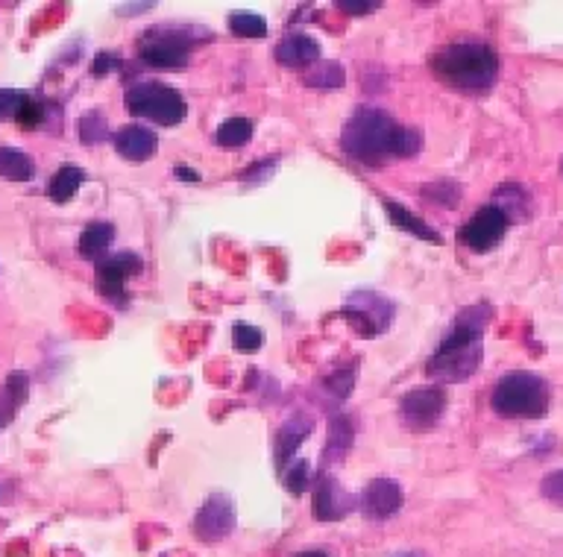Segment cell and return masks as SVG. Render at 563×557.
<instances>
[{"label": "cell", "mask_w": 563, "mask_h": 557, "mask_svg": "<svg viewBox=\"0 0 563 557\" xmlns=\"http://www.w3.org/2000/svg\"><path fill=\"white\" fill-rule=\"evenodd\" d=\"M487 305L464 308L452 326V332L443 338L440 349L429 358V376L437 382H464L470 379L481 364V332L490 320Z\"/></svg>", "instance_id": "1"}, {"label": "cell", "mask_w": 563, "mask_h": 557, "mask_svg": "<svg viewBox=\"0 0 563 557\" xmlns=\"http://www.w3.org/2000/svg\"><path fill=\"white\" fill-rule=\"evenodd\" d=\"M432 74L449 86L458 94H487L496 77H499V59L487 44L478 42H461V44H446L440 50H434L432 59Z\"/></svg>", "instance_id": "2"}, {"label": "cell", "mask_w": 563, "mask_h": 557, "mask_svg": "<svg viewBox=\"0 0 563 557\" xmlns=\"http://www.w3.org/2000/svg\"><path fill=\"white\" fill-rule=\"evenodd\" d=\"M396 135L399 124L390 115L379 109H361L347 121L341 147L361 165H382L390 156L396 159Z\"/></svg>", "instance_id": "3"}, {"label": "cell", "mask_w": 563, "mask_h": 557, "mask_svg": "<svg viewBox=\"0 0 563 557\" xmlns=\"http://www.w3.org/2000/svg\"><path fill=\"white\" fill-rule=\"evenodd\" d=\"M493 411L502 417H543L549 411V385L531 373H514L505 376L499 385L493 387Z\"/></svg>", "instance_id": "4"}, {"label": "cell", "mask_w": 563, "mask_h": 557, "mask_svg": "<svg viewBox=\"0 0 563 557\" xmlns=\"http://www.w3.org/2000/svg\"><path fill=\"white\" fill-rule=\"evenodd\" d=\"M197 30L191 27H153L138 39V59L150 68H182L191 59Z\"/></svg>", "instance_id": "5"}, {"label": "cell", "mask_w": 563, "mask_h": 557, "mask_svg": "<svg viewBox=\"0 0 563 557\" xmlns=\"http://www.w3.org/2000/svg\"><path fill=\"white\" fill-rule=\"evenodd\" d=\"M127 109L135 118H147L159 127H176L185 118V100L168 83H135L127 88Z\"/></svg>", "instance_id": "6"}, {"label": "cell", "mask_w": 563, "mask_h": 557, "mask_svg": "<svg viewBox=\"0 0 563 557\" xmlns=\"http://www.w3.org/2000/svg\"><path fill=\"white\" fill-rule=\"evenodd\" d=\"M508 226H511V220L490 203V206L478 209L476 215L461 226L458 241H461L464 247L476 250V253H487V250H493V247L505 238Z\"/></svg>", "instance_id": "7"}, {"label": "cell", "mask_w": 563, "mask_h": 557, "mask_svg": "<svg viewBox=\"0 0 563 557\" xmlns=\"http://www.w3.org/2000/svg\"><path fill=\"white\" fill-rule=\"evenodd\" d=\"M446 408V393L440 387H414L402 396V423L414 431H429Z\"/></svg>", "instance_id": "8"}, {"label": "cell", "mask_w": 563, "mask_h": 557, "mask_svg": "<svg viewBox=\"0 0 563 557\" xmlns=\"http://www.w3.org/2000/svg\"><path fill=\"white\" fill-rule=\"evenodd\" d=\"M141 258L135 253H118L112 258H103L97 264V288L106 300L124 302L127 300V282H130L135 273H141Z\"/></svg>", "instance_id": "9"}, {"label": "cell", "mask_w": 563, "mask_h": 557, "mask_svg": "<svg viewBox=\"0 0 563 557\" xmlns=\"http://www.w3.org/2000/svg\"><path fill=\"white\" fill-rule=\"evenodd\" d=\"M235 528V505L226 493H215L194 519V534L203 543H220Z\"/></svg>", "instance_id": "10"}, {"label": "cell", "mask_w": 563, "mask_h": 557, "mask_svg": "<svg viewBox=\"0 0 563 557\" xmlns=\"http://www.w3.org/2000/svg\"><path fill=\"white\" fill-rule=\"evenodd\" d=\"M352 505H355V499L349 496L347 490H344L332 475H320V478H317L311 508H314V516H317L320 522L344 519V516L352 511Z\"/></svg>", "instance_id": "11"}, {"label": "cell", "mask_w": 563, "mask_h": 557, "mask_svg": "<svg viewBox=\"0 0 563 557\" xmlns=\"http://www.w3.org/2000/svg\"><path fill=\"white\" fill-rule=\"evenodd\" d=\"M405 502V493L396 481L390 478H376L364 487L361 493V508L370 519H388L393 516Z\"/></svg>", "instance_id": "12"}, {"label": "cell", "mask_w": 563, "mask_h": 557, "mask_svg": "<svg viewBox=\"0 0 563 557\" xmlns=\"http://www.w3.org/2000/svg\"><path fill=\"white\" fill-rule=\"evenodd\" d=\"M112 141H115V150H118L124 159H130V162H147V159L156 153V147H159L156 132H150L147 127H138V124L118 129V132L112 135Z\"/></svg>", "instance_id": "13"}, {"label": "cell", "mask_w": 563, "mask_h": 557, "mask_svg": "<svg viewBox=\"0 0 563 557\" xmlns=\"http://www.w3.org/2000/svg\"><path fill=\"white\" fill-rule=\"evenodd\" d=\"M276 59L279 65H288V68H305L320 59V44L311 36H291L276 47Z\"/></svg>", "instance_id": "14"}, {"label": "cell", "mask_w": 563, "mask_h": 557, "mask_svg": "<svg viewBox=\"0 0 563 557\" xmlns=\"http://www.w3.org/2000/svg\"><path fill=\"white\" fill-rule=\"evenodd\" d=\"M112 241H115L112 223H88L83 235H80V256L88 258V261H103Z\"/></svg>", "instance_id": "15"}, {"label": "cell", "mask_w": 563, "mask_h": 557, "mask_svg": "<svg viewBox=\"0 0 563 557\" xmlns=\"http://www.w3.org/2000/svg\"><path fill=\"white\" fill-rule=\"evenodd\" d=\"M314 429V423L311 420H305V417H294V420H288L282 429H279V446H276V461H279V470H285L288 467V458L300 449V443L305 440V434Z\"/></svg>", "instance_id": "16"}, {"label": "cell", "mask_w": 563, "mask_h": 557, "mask_svg": "<svg viewBox=\"0 0 563 557\" xmlns=\"http://www.w3.org/2000/svg\"><path fill=\"white\" fill-rule=\"evenodd\" d=\"M83 182H86V173L80 171V168H74V165H65V168H59V171L50 176L47 194H50L53 203H68L80 191Z\"/></svg>", "instance_id": "17"}, {"label": "cell", "mask_w": 563, "mask_h": 557, "mask_svg": "<svg viewBox=\"0 0 563 557\" xmlns=\"http://www.w3.org/2000/svg\"><path fill=\"white\" fill-rule=\"evenodd\" d=\"M385 212H388V217L399 226V229H405V232H411V235H417V238H423V241L440 244V235L434 232L432 226H429L426 220L411 215L405 206H399V203H393V200H385Z\"/></svg>", "instance_id": "18"}, {"label": "cell", "mask_w": 563, "mask_h": 557, "mask_svg": "<svg viewBox=\"0 0 563 557\" xmlns=\"http://www.w3.org/2000/svg\"><path fill=\"white\" fill-rule=\"evenodd\" d=\"M33 173H36V165L24 150L0 147V176H6L12 182H27V179H33Z\"/></svg>", "instance_id": "19"}, {"label": "cell", "mask_w": 563, "mask_h": 557, "mask_svg": "<svg viewBox=\"0 0 563 557\" xmlns=\"http://www.w3.org/2000/svg\"><path fill=\"white\" fill-rule=\"evenodd\" d=\"M250 138H253V121H247V118H229L215 132V141L226 150L244 147V144H250Z\"/></svg>", "instance_id": "20"}, {"label": "cell", "mask_w": 563, "mask_h": 557, "mask_svg": "<svg viewBox=\"0 0 563 557\" xmlns=\"http://www.w3.org/2000/svg\"><path fill=\"white\" fill-rule=\"evenodd\" d=\"M493 206H496L502 215L508 217V220H522V217L528 215V197L522 194L517 185H505V188H499Z\"/></svg>", "instance_id": "21"}, {"label": "cell", "mask_w": 563, "mask_h": 557, "mask_svg": "<svg viewBox=\"0 0 563 557\" xmlns=\"http://www.w3.org/2000/svg\"><path fill=\"white\" fill-rule=\"evenodd\" d=\"M305 83L311 88H317V91H338V88L344 86V68L335 65V62L317 65V68L305 77Z\"/></svg>", "instance_id": "22"}, {"label": "cell", "mask_w": 563, "mask_h": 557, "mask_svg": "<svg viewBox=\"0 0 563 557\" xmlns=\"http://www.w3.org/2000/svg\"><path fill=\"white\" fill-rule=\"evenodd\" d=\"M229 30L241 39H264L267 36V21L253 12H238L229 18Z\"/></svg>", "instance_id": "23"}, {"label": "cell", "mask_w": 563, "mask_h": 557, "mask_svg": "<svg viewBox=\"0 0 563 557\" xmlns=\"http://www.w3.org/2000/svg\"><path fill=\"white\" fill-rule=\"evenodd\" d=\"M423 194H426L429 200H434L437 206H449V209H455L458 200H461V191H458V185H455L452 179H437Z\"/></svg>", "instance_id": "24"}, {"label": "cell", "mask_w": 563, "mask_h": 557, "mask_svg": "<svg viewBox=\"0 0 563 557\" xmlns=\"http://www.w3.org/2000/svg\"><path fill=\"white\" fill-rule=\"evenodd\" d=\"M15 121H18V127L36 129L44 121V106L39 100L21 94V103H18V109H15Z\"/></svg>", "instance_id": "25"}, {"label": "cell", "mask_w": 563, "mask_h": 557, "mask_svg": "<svg viewBox=\"0 0 563 557\" xmlns=\"http://www.w3.org/2000/svg\"><path fill=\"white\" fill-rule=\"evenodd\" d=\"M106 135H109V127H106V118L100 112H88L86 118L80 121L83 144H100V141H106Z\"/></svg>", "instance_id": "26"}, {"label": "cell", "mask_w": 563, "mask_h": 557, "mask_svg": "<svg viewBox=\"0 0 563 557\" xmlns=\"http://www.w3.org/2000/svg\"><path fill=\"white\" fill-rule=\"evenodd\" d=\"M349 443H352V429H349V423L344 417H338V420L332 423V440H329V446H326V458L344 455L349 449Z\"/></svg>", "instance_id": "27"}, {"label": "cell", "mask_w": 563, "mask_h": 557, "mask_svg": "<svg viewBox=\"0 0 563 557\" xmlns=\"http://www.w3.org/2000/svg\"><path fill=\"white\" fill-rule=\"evenodd\" d=\"M232 338H235V346H238L241 352H256L261 346V341H264V335H261L256 326H250V323H235Z\"/></svg>", "instance_id": "28"}, {"label": "cell", "mask_w": 563, "mask_h": 557, "mask_svg": "<svg viewBox=\"0 0 563 557\" xmlns=\"http://www.w3.org/2000/svg\"><path fill=\"white\" fill-rule=\"evenodd\" d=\"M282 472H285V484H288V490H291L294 496H300L305 490V484H308V475H311L308 461H294V464H288Z\"/></svg>", "instance_id": "29"}, {"label": "cell", "mask_w": 563, "mask_h": 557, "mask_svg": "<svg viewBox=\"0 0 563 557\" xmlns=\"http://www.w3.org/2000/svg\"><path fill=\"white\" fill-rule=\"evenodd\" d=\"M540 490H543V496H546L549 502L563 505V470L546 475V478H543V484H540Z\"/></svg>", "instance_id": "30"}, {"label": "cell", "mask_w": 563, "mask_h": 557, "mask_svg": "<svg viewBox=\"0 0 563 557\" xmlns=\"http://www.w3.org/2000/svg\"><path fill=\"white\" fill-rule=\"evenodd\" d=\"M21 103V94L18 91H9V88H0V121L6 118H15V109Z\"/></svg>", "instance_id": "31"}, {"label": "cell", "mask_w": 563, "mask_h": 557, "mask_svg": "<svg viewBox=\"0 0 563 557\" xmlns=\"http://www.w3.org/2000/svg\"><path fill=\"white\" fill-rule=\"evenodd\" d=\"M115 68H121V59H118L115 53H100V56L94 59V65H91V74H94V77H103V74H109V71H115Z\"/></svg>", "instance_id": "32"}, {"label": "cell", "mask_w": 563, "mask_h": 557, "mask_svg": "<svg viewBox=\"0 0 563 557\" xmlns=\"http://www.w3.org/2000/svg\"><path fill=\"white\" fill-rule=\"evenodd\" d=\"M338 9L347 12V15H370V12L379 9V3H373V0H367V3L364 0H341Z\"/></svg>", "instance_id": "33"}, {"label": "cell", "mask_w": 563, "mask_h": 557, "mask_svg": "<svg viewBox=\"0 0 563 557\" xmlns=\"http://www.w3.org/2000/svg\"><path fill=\"white\" fill-rule=\"evenodd\" d=\"M174 173L182 179V182H188V185H197V182H200V173L191 171V168H182V165H179Z\"/></svg>", "instance_id": "34"}, {"label": "cell", "mask_w": 563, "mask_h": 557, "mask_svg": "<svg viewBox=\"0 0 563 557\" xmlns=\"http://www.w3.org/2000/svg\"><path fill=\"white\" fill-rule=\"evenodd\" d=\"M297 557H329V555H326V552H317V549H314V552H303V555H297Z\"/></svg>", "instance_id": "35"}, {"label": "cell", "mask_w": 563, "mask_h": 557, "mask_svg": "<svg viewBox=\"0 0 563 557\" xmlns=\"http://www.w3.org/2000/svg\"><path fill=\"white\" fill-rule=\"evenodd\" d=\"M3 426H6V420H3V417H0V429H3Z\"/></svg>", "instance_id": "36"}, {"label": "cell", "mask_w": 563, "mask_h": 557, "mask_svg": "<svg viewBox=\"0 0 563 557\" xmlns=\"http://www.w3.org/2000/svg\"><path fill=\"white\" fill-rule=\"evenodd\" d=\"M561 168H563V165H561Z\"/></svg>", "instance_id": "37"}]
</instances>
